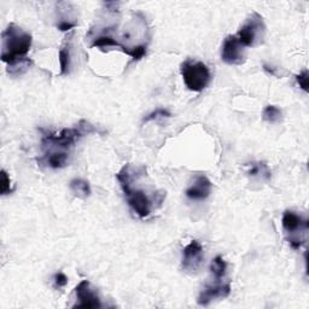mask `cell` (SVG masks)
<instances>
[{
    "instance_id": "obj_1",
    "label": "cell",
    "mask_w": 309,
    "mask_h": 309,
    "mask_svg": "<svg viewBox=\"0 0 309 309\" xmlns=\"http://www.w3.org/2000/svg\"><path fill=\"white\" fill-rule=\"evenodd\" d=\"M2 61L8 65L26 58L27 53L32 47V35L15 23H10L8 28L2 33Z\"/></svg>"
},
{
    "instance_id": "obj_2",
    "label": "cell",
    "mask_w": 309,
    "mask_h": 309,
    "mask_svg": "<svg viewBox=\"0 0 309 309\" xmlns=\"http://www.w3.org/2000/svg\"><path fill=\"white\" fill-rule=\"evenodd\" d=\"M97 129L91 124L86 122L85 120L79 122L78 127L74 128H63L62 131L57 133H46L42 137L41 142L42 146H52V148L58 149H69L73 148L80 138L84 137L85 134H89V133H96Z\"/></svg>"
},
{
    "instance_id": "obj_3",
    "label": "cell",
    "mask_w": 309,
    "mask_h": 309,
    "mask_svg": "<svg viewBox=\"0 0 309 309\" xmlns=\"http://www.w3.org/2000/svg\"><path fill=\"white\" fill-rule=\"evenodd\" d=\"M180 73L186 87L194 92L203 91L211 80L209 68L203 62L187 59L181 63Z\"/></svg>"
},
{
    "instance_id": "obj_4",
    "label": "cell",
    "mask_w": 309,
    "mask_h": 309,
    "mask_svg": "<svg viewBox=\"0 0 309 309\" xmlns=\"http://www.w3.org/2000/svg\"><path fill=\"white\" fill-rule=\"evenodd\" d=\"M266 25L260 13L252 12L237 33V39L244 47H254L264 42Z\"/></svg>"
},
{
    "instance_id": "obj_5",
    "label": "cell",
    "mask_w": 309,
    "mask_h": 309,
    "mask_svg": "<svg viewBox=\"0 0 309 309\" xmlns=\"http://www.w3.org/2000/svg\"><path fill=\"white\" fill-rule=\"evenodd\" d=\"M203 260V247L198 241H192L182 250L181 268L190 274L197 273Z\"/></svg>"
},
{
    "instance_id": "obj_6",
    "label": "cell",
    "mask_w": 309,
    "mask_h": 309,
    "mask_svg": "<svg viewBox=\"0 0 309 309\" xmlns=\"http://www.w3.org/2000/svg\"><path fill=\"white\" fill-rule=\"evenodd\" d=\"M221 59L228 65H241L245 62V47L235 35L225 39L221 49Z\"/></svg>"
},
{
    "instance_id": "obj_7",
    "label": "cell",
    "mask_w": 309,
    "mask_h": 309,
    "mask_svg": "<svg viewBox=\"0 0 309 309\" xmlns=\"http://www.w3.org/2000/svg\"><path fill=\"white\" fill-rule=\"evenodd\" d=\"M76 294V304L74 307L79 308H101V298L97 295L94 289L88 280L80 281L78 287L75 288Z\"/></svg>"
},
{
    "instance_id": "obj_8",
    "label": "cell",
    "mask_w": 309,
    "mask_h": 309,
    "mask_svg": "<svg viewBox=\"0 0 309 309\" xmlns=\"http://www.w3.org/2000/svg\"><path fill=\"white\" fill-rule=\"evenodd\" d=\"M231 294V285L230 283H221L220 280H217L214 284H207L201 291L198 296L199 305H208L215 298H225L228 297Z\"/></svg>"
},
{
    "instance_id": "obj_9",
    "label": "cell",
    "mask_w": 309,
    "mask_h": 309,
    "mask_svg": "<svg viewBox=\"0 0 309 309\" xmlns=\"http://www.w3.org/2000/svg\"><path fill=\"white\" fill-rule=\"evenodd\" d=\"M281 225H283L285 232L288 234H291L289 238L294 237L295 233H297L298 231H307L309 227L308 220H305V219L292 210H287L284 212L283 219H281Z\"/></svg>"
},
{
    "instance_id": "obj_10",
    "label": "cell",
    "mask_w": 309,
    "mask_h": 309,
    "mask_svg": "<svg viewBox=\"0 0 309 309\" xmlns=\"http://www.w3.org/2000/svg\"><path fill=\"white\" fill-rule=\"evenodd\" d=\"M211 191V182L207 177L201 175L196 179L195 184L186 190V196L192 201H204Z\"/></svg>"
},
{
    "instance_id": "obj_11",
    "label": "cell",
    "mask_w": 309,
    "mask_h": 309,
    "mask_svg": "<svg viewBox=\"0 0 309 309\" xmlns=\"http://www.w3.org/2000/svg\"><path fill=\"white\" fill-rule=\"evenodd\" d=\"M59 65H61V75H68L72 68V35L66 36L65 41L59 50Z\"/></svg>"
},
{
    "instance_id": "obj_12",
    "label": "cell",
    "mask_w": 309,
    "mask_h": 309,
    "mask_svg": "<svg viewBox=\"0 0 309 309\" xmlns=\"http://www.w3.org/2000/svg\"><path fill=\"white\" fill-rule=\"evenodd\" d=\"M69 186L73 194L80 198H87L91 196V186L89 182L84 179H73Z\"/></svg>"
},
{
    "instance_id": "obj_13",
    "label": "cell",
    "mask_w": 309,
    "mask_h": 309,
    "mask_svg": "<svg viewBox=\"0 0 309 309\" xmlns=\"http://www.w3.org/2000/svg\"><path fill=\"white\" fill-rule=\"evenodd\" d=\"M46 164L50 168L59 169L64 168L66 163H68V154L66 152H52V154H47L45 156Z\"/></svg>"
},
{
    "instance_id": "obj_14",
    "label": "cell",
    "mask_w": 309,
    "mask_h": 309,
    "mask_svg": "<svg viewBox=\"0 0 309 309\" xmlns=\"http://www.w3.org/2000/svg\"><path fill=\"white\" fill-rule=\"evenodd\" d=\"M247 175L251 178L261 177L265 179H271V171L265 162H252V163L248 165Z\"/></svg>"
},
{
    "instance_id": "obj_15",
    "label": "cell",
    "mask_w": 309,
    "mask_h": 309,
    "mask_svg": "<svg viewBox=\"0 0 309 309\" xmlns=\"http://www.w3.org/2000/svg\"><path fill=\"white\" fill-rule=\"evenodd\" d=\"M226 271H227V264H226V261L222 258V256L218 255L210 264L211 274L214 275V278L217 279V280H220V279H222L226 275Z\"/></svg>"
},
{
    "instance_id": "obj_16",
    "label": "cell",
    "mask_w": 309,
    "mask_h": 309,
    "mask_svg": "<svg viewBox=\"0 0 309 309\" xmlns=\"http://www.w3.org/2000/svg\"><path fill=\"white\" fill-rule=\"evenodd\" d=\"M281 115H283V112L278 106L267 105L264 109V112H262V118L268 124H277L281 120Z\"/></svg>"
},
{
    "instance_id": "obj_17",
    "label": "cell",
    "mask_w": 309,
    "mask_h": 309,
    "mask_svg": "<svg viewBox=\"0 0 309 309\" xmlns=\"http://www.w3.org/2000/svg\"><path fill=\"white\" fill-rule=\"evenodd\" d=\"M32 64H33L32 59H29L27 57L22 58V59H19V61L13 63V64L8 65V73L10 75H13V76L22 75L23 73H25Z\"/></svg>"
},
{
    "instance_id": "obj_18",
    "label": "cell",
    "mask_w": 309,
    "mask_h": 309,
    "mask_svg": "<svg viewBox=\"0 0 309 309\" xmlns=\"http://www.w3.org/2000/svg\"><path fill=\"white\" fill-rule=\"evenodd\" d=\"M110 46H118V47H124V45L120 44L117 40H115L110 35H101L98 38L93 40L91 47H110Z\"/></svg>"
},
{
    "instance_id": "obj_19",
    "label": "cell",
    "mask_w": 309,
    "mask_h": 309,
    "mask_svg": "<svg viewBox=\"0 0 309 309\" xmlns=\"http://www.w3.org/2000/svg\"><path fill=\"white\" fill-rule=\"evenodd\" d=\"M146 49H148L146 45H137L133 46V47H128L127 46V50H126L125 53L131 56L134 61H139V59H141L146 55Z\"/></svg>"
},
{
    "instance_id": "obj_20",
    "label": "cell",
    "mask_w": 309,
    "mask_h": 309,
    "mask_svg": "<svg viewBox=\"0 0 309 309\" xmlns=\"http://www.w3.org/2000/svg\"><path fill=\"white\" fill-rule=\"evenodd\" d=\"M172 114L165 109H156L155 111H152L151 114H149L146 117L142 120V122H149V121H154V120L157 118H164V117H171Z\"/></svg>"
},
{
    "instance_id": "obj_21",
    "label": "cell",
    "mask_w": 309,
    "mask_h": 309,
    "mask_svg": "<svg viewBox=\"0 0 309 309\" xmlns=\"http://www.w3.org/2000/svg\"><path fill=\"white\" fill-rule=\"evenodd\" d=\"M10 177L8 175V173H6V171H4L3 169L2 171V195L5 196V195H9L11 194V192L13 191V188L10 187Z\"/></svg>"
},
{
    "instance_id": "obj_22",
    "label": "cell",
    "mask_w": 309,
    "mask_h": 309,
    "mask_svg": "<svg viewBox=\"0 0 309 309\" xmlns=\"http://www.w3.org/2000/svg\"><path fill=\"white\" fill-rule=\"evenodd\" d=\"M296 81L300 87L303 89L304 92H308V70L305 69L300 74L296 75Z\"/></svg>"
},
{
    "instance_id": "obj_23",
    "label": "cell",
    "mask_w": 309,
    "mask_h": 309,
    "mask_svg": "<svg viewBox=\"0 0 309 309\" xmlns=\"http://www.w3.org/2000/svg\"><path fill=\"white\" fill-rule=\"evenodd\" d=\"M53 280H55L56 288H63L68 284V278H66V275L64 273H62V272L56 273L55 277H53Z\"/></svg>"
},
{
    "instance_id": "obj_24",
    "label": "cell",
    "mask_w": 309,
    "mask_h": 309,
    "mask_svg": "<svg viewBox=\"0 0 309 309\" xmlns=\"http://www.w3.org/2000/svg\"><path fill=\"white\" fill-rule=\"evenodd\" d=\"M76 26H78V23L65 21V22H59L57 25V28L61 32H68V31H72V29H74Z\"/></svg>"
}]
</instances>
